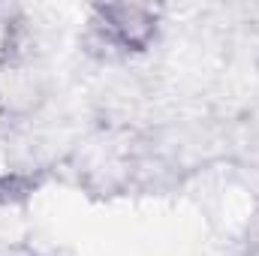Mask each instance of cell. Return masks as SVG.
<instances>
[{"instance_id": "obj_1", "label": "cell", "mask_w": 259, "mask_h": 256, "mask_svg": "<svg viewBox=\"0 0 259 256\" xmlns=\"http://www.w3.org/2000/svg\"><path fill=\"white\" fill-rule=\"evenodd\" d=\"M97 15L103 36L121 49H145L157 30V18L145 6H100Z\"/></svg>"}]
</instances>
